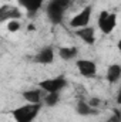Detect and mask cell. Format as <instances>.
I'll return each mask as SVG.
<instances>
[{"mask_svg":"<svg viewBox=\"0 0 121 122\" xmlns=\"http://www.w3.org/2000/svg\"><path fill=\"white\" fill-rule=\"evenodd\" d=\"M74 0H50L46 4V16L53 24H61L66 11L71 7Z\"/></svg>","mask_w":121,"mask_h":122,"instance_id":"1","label":"cell"},{"mask_svg":"<svg viewBox=\"0 0 121 122\" xmlns=\"http://www.w3.org/2000/svg\"><path fill=\"white\" fill-rule=\"evenodd\" d=\"M41 111V104H24L11 109V117L14 122H33Z\"/></svg>","mask_w":121,"mask_h":122,"instance_id":"2","label":"cell"},{"mask_svg":"<svg viewBox=\"0 0 121 122\" xmlns=\"http://www.w3.org/2000/svg\"><path fill=\"white\" fill-rule=\"evenodd\" d=\"M97 24H98V29H100V31L103 34L108 36L117 27V14L116 13H110L107 10H103L98 14Z\"/></svg>","mask_w":121,"mask_h":122,"instance_id":"3","label":"cell"},{"mask_svg":"<svg viewBox=\"0 0 121 122\" xmlns=\"http://www.w3.org/2000/svg\"><path fill=\"white\" fill-rule=\"evenodd\" d=\"M68 81L64 75H57V77H53V78H46L43 81L38 82V87L46 92H61L66 87H67Z\"/></svg>","mask_w":121,"mask_h":122,"instance_id":"4","label":"cell"},{"mask_svg":"<svg viewBox=\"0 0 121 122\" xmlns=\"http://www.w3.org/2000/svg\"><path fill=\"white\" fill-rule=\"evenodd\" d=\"M91 14H93V6H91V4H87L83 10H80L76 16L71 17V20H70V27L74 29V30H77V29L90 26Z\"/></svg>","mask_w":121,"mask_h":122,"instance_id":"5","label":"cell"},{"mask_svg":"<svg viewBox=\"0 0 121 122\" xmlns=\"http://www.w3.org/2000/svg\"><path fill=\"white\" fill-rule=\"evenodd\" d=\"M76 67H77L80 75L84 78H94L97 75V64L93 60L80 58L76 61Z\"/></svg>","mask_w":121,"mask_h":122,"instance_id":"6","label":"cell"},{"mask_svg":"<svg viewBox=\"0 0 121 122\" xmlns=\"http://www.w3.org/2000/svg\"><path fill=\"white\" fill-rule=\"evenodd\" d=\"M22 16H23V13L20 11L19 7L10 6V4H3L0 7V23L1 24L11 21V20H20Z\"/></svg>","mask_w":121,"mask_h":122,"instance_id":"7","label":"cell"},{"mask_svg":"<svg viewBox=\"0 0 121 122\" xmlns=\"http://www.w3.org/2000/svg\"><path fill=\"white\" fill-rule=\"evenodd\" d=\"M33 62L41 64V65H50L54 62V48L51 46H46L37 51V54L33 57Z\"/></svg>","mask_w":121,"mask_h":122,"instance_id":"8","label":"cell"},{"mask_svg":"<svg viewBox=\"0 0 121 122\" xmlns=\"http://www.w3.org/2000/svg\"><path fill=\"white\" fill-rule=\"evenodd\" d=\"M74 34L87 46H94L95 44V27H93V26L77 29V30H74Z\"/></svg>","mask_w":121,"mask_h":122,"instance_id":"9","label":"cell"},{"mask_svg":"<svg viewBox=\"0 0 121 122\" xmlns=\"http://www.w3.org/2000/svg\"><path fill=\"white\" fill-rule=\"evenodd\" d=\"M44 1L46 0H17V4L26 10L29 17H34L37 11L43 7Z\"/></svg>","mask_w":121,"mask_h":122,"instance_id":"10","label":"cell"},{"mask_svg":"<svg viewBox=\"0 0 121 122\" xmlns=\"http://www.w3.org/2000/svg\"><path fill=\"white\" fill-rule=\"evenodd\" d=\"M44 95H46V92L41 88H33V90H26L22 92L23 99L29 104H41L44 99Z\"/></svg>","mask_w":121,"mask_h":122,"instance_id":"11","label":"cell"},{"mask_svg":"<svg viewBox=\"0 0 121 122\" xmlns=\"http://www.w3.org/2000/svg\"><path fill=\"white\" fill-rule=\"evenodd\" d=\"M74 108H76V114L80 115V117H91V115H97L98 114V109L93 108L90 104L87 101H84V99L77 101Z\"/></svg>","mask_w":121,"mask_h":122,"instance_id":"12","label":"cell"},{"mask_svg":"<svg viewBox=\"0 0 121 122\" xmlns=\"http://www.w3.org/2000/svg\"><path fill=\"white\" fill-rule=\"evenodd\" d=\"M105 77H107L108 84H111V85L118 82L121 80V65L120 64H110L108 68H107Z\"/></svg>","mask_w":121,"mask_h":122,"instance_id":"13","label":"cell"},{"mask_svg":"<svg viewBox=\"0 0 121 122\" xmlns=\"http://www.w3.org/2000/svg\"><path fill=\"white\" fill-rule=\"evenodd\" d=\"M78 56V48L74 46H64L59 48V57L64 61H71L77 58Z\"/></svg>","mask_w":121,"mask_h":122,"instance_id":"14","label":"cell"},{"mask_svg":"<svg viewBox=\"0 0 121 122\" xmlns=\"http://www.w3.org/2000/svg\"><path fill=\"white\" fill-rule=\"evenodd\" d=\"M60 102V92H49L44 95V99H43V104L46 107H56L57 104Z\"/></svg>","mask_w":121,"mask_h":122,"instance_id":"15","label":"cell"},{"mask_svg":"<svg viewBox=\"0 0 121 122\" xmlns=\"http://www.w3.org/2000/svg\"><path fill=\"white\" fill-rule=\"evenodd\" d=\"M20 21L19 20H11V21H7L6 23V30L9 33H16V31L20 30Z\"/></svg>","mask_w":121,"mask_h":122,"instance_id":"16","label":"cell"},{"mask_svg":"<svg viewBox=\"0 0 121 122\" xmlns=\"http://www.w3.org/2000/svg\"><path fill=\"white\" fill-rule=\"evenodd\" d=\"M88 104H90L93 108H97V109H98L100 105H101V101H100L98 98H91L90 101H88Z\"/></svg>","mask_w":121,"mask_h":122,"instance_id":"17","label":"cell"},{"mask_svg":"<svg viewBox=\"0 0 121 122\" xmlns=\"http://www.w3.org/2000/svg\"><path fill=\"white\" fill-rule=\"evenodd\" d=\"M117 104L121 105V90L118 91V94H117Z\"/></svg>","mask_w":121,"mask_h":122,"instance_id":"18","label":"cell"},{"mask_svg":"<svg viewBox=\"0 0 121 122\" xmlns=\"http://www.w3.org/2000/svg\"><path fill=\"white\" fill-rule=\"evenodd\" d=\"M117 50H118V51L121 53V38L118 40V41H117Z\"/></svg>","mask_w":121,"mask_h":122,"instance_id":"19","label":"cell"},{"mask_svg":"<svg viewBox=\"0 0 121 122\" xmlns=\"http://www.w3.org/2000/svg\"><path fill=\"white\" fill-rule=\"evenodd\" d=\"M29 30H36V26H34V24H33V23H31V24H30V26H29Z\"/></svg>","mask_w":121,"mask_h":122,"instance_id":"20","label":"cell"}]
</instances>
